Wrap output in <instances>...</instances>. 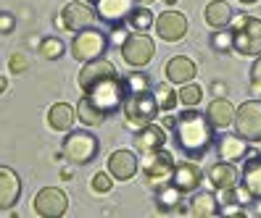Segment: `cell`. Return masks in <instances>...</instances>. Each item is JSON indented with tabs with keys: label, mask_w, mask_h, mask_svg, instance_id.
I'll return each mask as SVG.
<instances>
[{
	"label": "cell",
	"mask_w": 261,
	"mask_h": 218,
	"mask_svg": "<svg viewBox=\"0 0 261 218\" xmlns=\"http://www.w3.org/2000/svg\"><path fill=\"white\" fill-rule=\"evenodd\" d=\"M251 87H253L256 95H261V55L256 58V64L251 69Z\"/></svg>",
	"instance_id": "8d00e7d4"
},
{
	"label": "cell",
	"mask_w": 261,
	"mask_h": 218,
	"mask_svg": "<svg viewBox=\"0 0 261 218\" xmlns=\"http://www.w3.org/2000/svg\"><path fill=\"white\" fill-rule=\"evenodd\" d=\"M109 76H116V66L106 58H95V60H87V64L82 66L80 76H76V84H80L82 92H90L98 82L109 79Z\"/></svg>",
	"instance_id": "4fadbf2b"
},
{
	"label": "cell",
	"mask_w": 261,
	"mask_h": 218,
	"mask_svg": "<svg viewBox=\"0 0 261 218\" xmlns=\"http://www.w3.org/2000/svg\"><path fill=\"white\" fill-rule=\"evenodd\" d=\"M137 3H143V6H150V3H156V0H137Z\"/></svg>",
	"instance_id": "7bdbcfd3"
},
{
	"label": "cell",
	"mask_w": 261,
	"mask_h": 218,
	"mask_svg": "<svg viewBox=\"0 0 261 218\" xmlns=\"http://www.w3.org/2000/svg\"><path fill=\"white\" fill-rule=\"evenodd\" d=\"M85 95L95 103V108H100V111L109 116V113L119 111V108L124 105V100H127V82H121L119 74H116V76H109V79L98 82L90 92H85Z\"/></svg>",
	"instance_id": "3957f363"
},
{
	"label": "cell",
	"mask_w": 261,
	"mask_h": 218,
	"mask_svg": "<svg viewBox=\"0 0 261 218\" xmlns=\"http://www.w3.org/2000/svg\"><path fill=\"white\" fill-rule=\"evenodd\" d=\"M203 19L211 29H224L229 21H232V8H229L224 0H211L203 11Z\"/></svg>",
	"instance_id": "d4e9b609"
},
{
	"label": "cell",
	"mask_w": 261,
	"mask_h": 218,
	"mask_svg": "<svg viewBox=\"0 0 261 218\" xmlns=\"http://www.w3.org/2000/svg\"><path fill=\"white\" fill-rule=\"evenodd\" d=\"M98 19V11L93 8V3H85V0H71V3L64 6L58 16V26L66 29V32H82V29H90Z\"/></svg>",
	"instance_id": "8992f818"
},
{
	"label": "cell",
	"mask_w": 261,
	"mask_h": 218,
	"mask_svg": "<svg viewBox=\"0 0 261 218\" xmlns=\"http://www.w3.org/2000/svg\"><path fill=\"white\" fill-rule=\"evenodd\" d=\"M153 26H156V35L164 42H179L182 37L188 35V16L182 11L169 8V11L159 13V19H156Z\"/></svg>",
	"instance_id": "7c38bea8"
},
{
	"label": "cell",
	"mask_w": 261,
	"mask_h": 218,
	"mask_svg": "<svg viewBox=\"0 0 261 218\" xmlns=\"http://www.w3.org/2000/svg\"><path fill=\"white\" fill-rule=\"evenodd\" d=\"M32 202H35V213L40 218H61L69 210V197L58 186H42Z\"/></svg>",
	"instance_id": "8fae6325"
},
{
	"label": "cell",
	"mask_w": 261,
	"mask_h": 218,
	"mask_svg": "<svg viewBox=\"0 0 261 218\" xmlns=\"http://www.w3.org/2000/svg\"><path fill=\"white\" fill-rule=\"evenodd\" d=\"M137 168H140V163L132 150H114L109 155V174L116 181H129L137 174Z\"/></svg>",
	"instance_id": "5bb4252c"
},
{
	"label": "cell",
	"mask_w": 261,
	"mask_h": 218,
	"mask_svg": "<svg viewBox=\"0 0 261 218\" xmlns=\"http://www.w3.org/2000/svg\"><path fill=\"white\" fill-rule=\"evenodd\" d=\"M6 89H8V79H6V76H0V95H3Z\"/></svg>",
	"instance_id": "b9f144b4"
},
{
	"label": "cell",
	"mask_w": 261,
	"mask_h": 218,
	"mask_svg": "<svg viewBox=\"0 0 261 218\" xmlns=\"http://www.w3.org/2000/svg\"><path fill=\"white\" fill-rule=\"evenodd\" d=\"M188 213L195 215V218H211V215H219V213H222L219 197H214L211 192H195L193 200H190Z\"/></svg>",
	"instance_id": "7402d4cb"
},
{
	"label": "cell",
	"mask_w": 261,
	"mask_h": 218,
	"mask_svg": "<svg viewBox=\"0 0 261 218\" xmlns=\"http://www.w3.org/2000/svg\"><path fill=\"white\" fill-rule=\"evenodd\" d=\"M19 195H21L19 174L8 166H0V210H8L11 205H16Z\"/></svg>",
	"instance_id": "9a60e30c"
},
{
	"label": "cell",
	"mask_w": 261,
	"mask_h": 218,
	"mask_svg": "<svg viewBox=\"0 0 261 218\" xmlns=\"http://www.w3.org/2000/svg\"><path fill=\"white\" fill-rule=\"evenodd\" d=\"M222 215H245V205H240V202H227V205H222Z\"/></svg>",
	"instance_id": "74e56055"
},
{
	"label": "cell",
	"mask_w": 261,
	"mask_h": 218,
	"mask_svg": "<svg viewBox=\"0 0 261 218\" xmlns=\"http://www.w3.org/2000/svg\"><path fill=\"white\" fill-rule=\"evenodd\" d=\"M240 174L238 168L229 163V161H222V163H214L211 171H208V181L214 190H232V186H238L240 181Z\"/></svg>",
	"instance_id": "44dd1931"
},
{
	"label": "cell",
	"mask_w": 261,
	"mask_h": 218,
	"mask_svg": "<svg viewBox=\"0 0 261 218\" xmlns=\"http://www.w3.org/2000/svg\"><path fill=\"white\" fill-rule=\"evenodd\" d=\"M140 168H143L145 181L153 186V190H161V186L172 184V176H174L177 163H174V158H172L166 150H156V152H148V155H145L143 163H140Z\"/></svg>",
	"instance_id": "277c9868"
},
{
	"label": "cell",
	"mask_w": 261,
	"mask_h": 218,
	"mask_svg": "<svg viewBox=\"0 0 261 218\" xmlns=\"http://www.w3.org/2000/svg\"><path fill=\"white\" fill-rule=\"evenodd\" d=\"M214 48H217V50H235V35L232 32L214 35Z\"/></svg>",
	"instance_id": "d590c367"
},
{
	"label": "cell",
	"mask_w": 261,
	"mask_h": 218,
	"mask_svg": "<svg viewBox=\"0 0 261 218\" xmlns=\"http://www.w3.org/2000/svg\"><path fill=\"white\" fill-rule=\"evenodd\" d=\"M166 3H169V6H174V3H177V0H166Z\"/></svg>",
	"instance_id": "bcb514c9"
},
{
	"label": "cell",
	"mask_w": 261,
	"mask_h": 218,
	"mask_svg": "<svg viewBox=\"0 0 261 218\" xmlns=\"http://www.w3.org/2000/svg\"><path fill=\"white\" fill-rule=\"evenodd\" d=\"M135 3L137 0H98L95 11L100 19L111 21V24H121L124 19H129V13L135 11Z\"/></svg>",
	"instance_id": "e0dca14e"
},
{
	"label": "cell",
	"mask_w": 261,
	"mask_h": 218,
	"mask_svg": "<svg viewBox=\"0 0 261 218\" xmlns=\"http://www.w3.org/2000/svg\"><path fill=\"white\" fill-rule=\"evenodd\" d=\"M174 132H177L179 147L185 150L188 155L206 152V150L211 147V139H214L211 121L203 118V113H198V111L182 113V116L177 118V123H174Z\"/></svg>",
	"instance_id": "6da1fadb"
},
{
	"label": "cell",
	"mask_w": 261,
	"mask_h": 218,
	"mask_svg": "<svg viewBox=\"0 0 261 218\" xmlns=\"http://www.w3.org/2000/svg\"><path fill=\"white\" fill-rule=\"evenodd\" d=\"M148 87H150L148 76H143V74H129L127 76V95L129 92H145Z\"/></svg>",
	"instance_id": "e575fe53"
},
{
	"label": "cell",
	"mask_w": 261,
	"mask_h": 218,
	"mask_svg": "<svg viewBox=\"0 0 261 218\" xmlns=\"http://www.w3.org/2000/svg\"><path fill=\"white\" fill-rule=\"evenodd\" d=\"M164 74H166V79L172 84H188V82H193V76H195V64L190 58H185V55H174V58H169Z\"/></svg>",
	"instance_id": "ffe728a7"
},
{
	"label": "cell",
	"mask_w": 261,
	"mask_h": 218,
	"mask_svg": "<svg viewBox=\"0 0 261 218\" xmlns=\"http://www.w3.org/2000/svg\"><path fill=\"white\" fill-rule=\"evenodd\" d=\"M232 35H235V50L240 55H261V19L238 16Z\"/></svg>",
	"instance_id": "5b68a950"
},
{
	"label": "cell",
	"mask_w": 261,
	"mask_h": 218,
	"mask_svg": "<svg viewBox=\"0 0 261 218\" xmlns=\"http://www.w3.org/2000/svg\"><path fill=\"white\" fill-rule=\"evenodd\" d=\"M235 129L248 142H261V100H245L235 111Z\"/></svg>",
	"instance_id": "30bf717a"
},
{
	"label": "cell",
	"mask_w": 261,
	"mask_h": 218,
	"mask_svg": "<svg viewBox=\"0 0 261 218\" xmlns=\"http://www.w3.org/2000/svg\"><path fill=\"white\" fill-rule=\"evenodd\" d=\"M74 121H76V113L69 103H56L48 111V123L56 132H69L74 127Z\"/></svg>",
	"instance_id": "603a6c76"
},
{
	"label": "cell",
	"mask_w": 261,
	"mask_h": 218,
	"mask_svg": "<svg viewBox=\"0 0 261 218\" xmlns=\"http://www.w3.org/2000/svg\"><path fill=\"white\" fill-rule=\"evenodd\" d=\"M127 21H129V26L135 29V32H148V29L156 24V19H153V13L148 8H135Z\"/></svg>",
	"instance_id": "f546056e"
},
{
	"label": "cell",
	"mask_w": 261,
	"mask_h": 218,
	"mask_svg": "<svg viewBox=\"0 0 261 218\" xmlns=\"http://www.w3.org/2000/svg\"><path fill=\"white\" fill-rule=\"evenodd\" d=\"M76 121H82L85 127H100V123L106 121V113L100 111V108H95V103L85 95L80 103H76Z\"/></svg>",
	"instance_id": "4316f807"
},
{
	"label": "cell",
	"mask_w": 261,
	"mask_h": 218,
	"mask_svg": "<svg viewBox=\"0 0 261 218\" xmlns=\"http://www.w3.org/2000/svg\"><path fill=\"white\" fill-rule=\"evenodd\" d=\"M243 6H251V3H258V0H240Z\"/></svg>",
	"instance_id": "ee69618b"
},
{
	"label": "cell",
	"mask_w": 261,
	"mask_h": 218,
	"mask_svg": "<svg viewBox=\"0 0 261 218\" xmlns=\"http://www.w3.org/2000/svg\"><path fill=\"white\" fill-rule=\"evenodd\" d=\"M114 176L111 174H95L93 179H90V190H93L95 195H109L114 190Z\"/></svg>",
	"instance_id": "d6a6232c"
},
{
	"label": "cell",
	"mask_w": 261,
	"mask_h": 218,
	"mask_svg": "<svg viewBox=\"0 0 261 218\" xmlns=\"http://www.w3.org/2000/svg\"><path fill=\"white\" fill-rule=\"evenodd\" d=\"M121 111H124V123L137 132V129H143V127L156 121L161 108L156 103V95L145 89V92H129L124 105H121Z\"/></svg>",
	"instance_id": "7a4b0ae2"
},
{
	"label": "cell",
	"mask_w": 261,
	"mask_h": 218,
	"mask_svg": "<svg viewBox=\"0 0 261 218\" xmlns=\"http://www.w3.org/2000/svg\"><path fill=\"white\" fill-rule=\"evenodd\" d=\"M214 95H217V98H222V95H227V87H224L222 82H217V84H214Z\"/></svg>",
	"instance_id": "60d3db41"
},
{
	"label": "cell",
	"mask_w": 261,
	"mask_h": 218,
	"mask_svg": "<svg viewBox=\"0 0 261 218\" xmlns=\"http://www.w3.org/2000/svg\"><path fill=\"white\" fill-rule=\"evenodd\" d=\"M240 184H243L256 200H261V155H256V158H248V163H245V168H243V181H240Z\"/></svg>",
	"instance_id": "484cf974"
},
{
	"label": "cell",
	"mask_w": 261,
	"mask_h": 218,
	"mask_svg": "<svg viewBox=\"0 0 261 218\" xmlns=\"http://www.w3.org/2000/svg\"><path fill=\"white\" fill-rule=\"evenodd\" d=\"M85 3H93V6H95V3H98V0H85Z\"/></svg>",
	"instance_id": "7dc6e473"
},
{
	"label": "cell",
	"mask_w": 261,
	"mask_h": 218,
	"mask_svg": "<svg viewBox=\"0 0 261 218\" xmlns=\"http://www.w3.org/2000/svg\"><path fill=\"white\" fill-rule=\"evenodd\" d=\"M61 53H64V42H61L58 37H45L40 42V55L48 58V60H56Z\"/></svg>",
	"instance_id": "1f68e13d"
},
{
	"label": "cell",
	"mask_w": 261,
	"mask_h": 218,
	"mask_svg": "<svg viewBox=\"0 0 261 218\" xmlns=\"http://www.w3.org/2000/svg\"><path fill=\"white\" fill-rule=\"evenodd\" d=\"M256 213H258V215H261V202H258V205H256Z\"/></svg>",
	"instance_id": "f6af8a7d"
},
{
	"label": "cell",
	"mask_w": 261,
	"mask_h": 218,
	"mask_svg": "<svg viewBox=\"0 0 261 218\" xmlns=\"http://www.w3.org/2000/svg\"><path fill=\"white\" fill-rule=\"evenodd\" d=\"M177 98H179V103L185 105V108H195L198 103L203 100V89L198 87V84H193V82H188V84H179Z\"/></svg>",
	"instance_id": "f1b7e54d"
},
{
	"label": "cell",
	"mask_w": 261,
	"mask_h": 218,
	"mask_svg": "<svg viewBox=\"0 0 261 218\" xmlns=\"http://www.w3.org/2000/svg\"><path fill=\"white\" fill-rule=\"evenodd\" d=\"M106 45H109V40H106V35L100 32V29H82V32H76L74 42H71V55L74 60H82V64H87V60H95L103 55Z\"/></svg>",
	"instance_id": "9c48e42d"
},
{
	"label": "cell",
	"mask_w": 261,
	"mask_h": 218,
	"mask_svg": "<svg viewBox=\"0 0 261 218\" xmlns=\"http://www.w3.org/2000/svg\"><path fill=\"white\" fill-rule=\"evenodd\" d=\"M153 95H156V103H159L161 111H174V105L179 103L177 92L169 87V84H159L156 89H153Z\"/></svg>",
	"instance_id": "4dcf8cb0"
},
{
	"label": "cell",
	"mask_w": 261,
	"mask_h": 218,
	"mask_svg": "<svg viewBox=\"0 0 261 218\" xmlns=\"http://www.w3.org/2000/svg\"><path fill=\"white\" fill-rule=\"evenodd\" d=\"M121 55H124V64L132 69H145L153 55H156V45L145 32H132L127 37V42L121 45Z\"/></svg>",
	"instance_id": "ba28073f"
},
{
	"label": "cell",
	"mask_w": 261,
	"mask_h": 218,
	"mask_svg": "<svg viewBox=\"0 0 261 218\" xmlns=\"http://www.w3.org/2000/svg\"><path fill=\"white\" fill-rule=\"evenodd\" d=\"M182 192L177 184H166V186H161L159 190V210H179L182 205Z\"/></svg>",
	"instance_id": "83f0119b"
},
{
	"label": "cell",
	"mask_w": 261,
	"mask_h": 218,
	"mask_svg": "<svg viewBox=\"0 0 261 218\" xmlns=\"http://www.w3.org/2000/svg\"><path fill=\"white\" fill-rule=\"evenodd\" d=\"M13 32V16L11 13H0V35Z\"/></svg>",
	"instance_id": "f35d334b"
},
{
	"label": "cell",
	"mask_w": 261,
	"mask_h": 218,
	"mask_svg": "<svg viewBox=\"0 0 261 218\" xmlns=\"http://www.w3.org/2000/svg\"><path fill=\"white\" fill-rule=\"evenodd\" d=\"M248 155V139H243L240 134L238 137H222L219 139V158L222 161H243Z\"/></svg>",
	"instance_id": "cb8c5ba5"
},
{
	"label": "cell",
	"mask_w": 261,
	"mask_h": 218,
	"mask_svg": "<svg viewBox=\"0 0 261 218\" xmlns=\"http://www.w3.org/2000/svg\"><path fill=\"white\" fill-rule=\"evenodd\" d=\"M127 37H129V32H127V29H121V26H116L114 32H111V42L114 45H124Z\"/></svg>",
	"instance_id": "ab89813d"
},
{
	"label": "cell",
	"mask_w": 261,
	"mask_h": 218,
	"mask_svg": "<svg viewBox=\"0 0 261 218\" xmlns=\"http://www.w3.org/2000/svg\"><path fill=\"white\" fill-rule=\"evenodd\" d=\"M201 181H203V171H201V166H198V163H190V161L177 163L174 176H172V184H177L185 195H188V192H195L198 186H201Z\"/></svg>",
	"instance_id": "ac0fdd59"
},
{
	"label": "cell",
	"mask_w": 261,
	"mask_h": 218,
	"mask_svg": "<svg viewBox=\"0 0 261 218\" xmlns=\"http://www.w3.org/2000/svg\"><path fill=\"white\" fill-rule=\"evenodd\" d=\"M8 69H11L13 76H19V74L29 71V58H27L24 53H13V55L8 58Z\"/></svg>",
	"instance_id": "836d02e7"
},
{
	"label": "cell",
	"mask_w": 261,
	"mask_h": 218,
	"mask_svg": "<svg viewBox=\"0 0 261 218\" xmlns=\"http://www.w3.org/2000/svg\"><path fill=\"white\" fill-rule=\"evenodd\" d=\"M98 139L90 132H69L64 139V158L76 166H85L98 155Z\"/></svg>",
	"instance_id": "52a82bcc"
},
{
	"label": "cell",
	"mask_w": 261,
	"mask_h": 218,
	"mask_svg": "<svg viewBox=\"0 0 261 218\" xmlns=\"http://www.w3.org/2000/svg\"><path fill=\"white\" fill-rule=\"evenodd\" d=\"M164 145H166V132L159 127V123H148V127L137 129L135 147L140 150L143 155H148V152H156V150H164Z\"/></svg>",
	"instance_id": "d6986e66"
},
{
	"label": "cell",
	"mask_w": 261,
	"mask_h": 218,
	"mask_svg": "<svg viewBox=\"0 0 261 218\" xmlns=\"http://www.w3.org/2000/svg\"><path fill=\"white\" fill-rule=\"evenodd\" d=\"M235 111L238 108H232V103H229L227 98H217L211 100L208 108H206V118L211 121L214 129H227V127H235Z\"/></svg>",
	"instance_id": "2e32d148"
}]
</instances>
